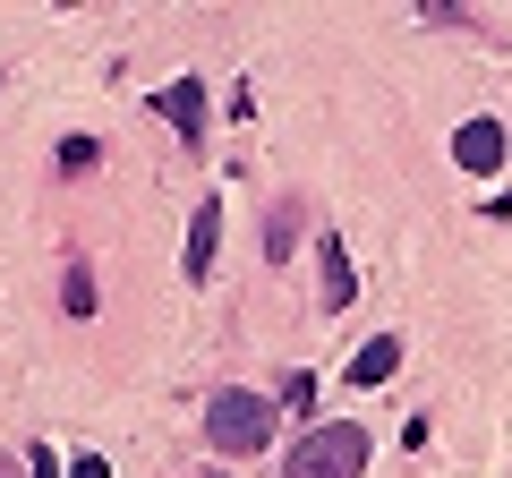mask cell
Listing matches in <instances>:
<instances>
[{
    "mask_svg": "<svg viewBox=\"0 0 512 478\" xmlns=\"http://www.w3.org/2000/svg\"><path fill=\"white\" fill-rule=\"evenodd\" d=\"M205 436L222 444V453H265L274 444V402L248 385H222L214 402H205Z\"/></svg>",
    "mask_w": 512,
    "mask_h": 478,
    "instance_id": "6da1fadb",
    "label": "cell"
},
{
    "mask_svg": "<svg viewBox=\"0 0 512 478\" xmlns=\"http://www.w3.org/2000/svg\"><path fill=\"white\" fill-rule=\"evenodd\" d=\"M367 470V427L359 419H325L291 444V478H359Z\"/></svg>",
    "mask_w": 512,
    "mask_h": 478,
    "instance_id": "7a4b0ae2",
    "label": "cell"
},
{
    "mask_svg": "<svg viewBox=\"0 0 512 478\" xmlns=\"http://www.w3.org/2000/svg\"><path fill=\"white\" fill-rule=\"evenodd\" d=\"M154 111L180 129V146H205V77H171V86L154 94Z\"/></svg>",
    "mask_w": 512,
    "mask_h": 478,
    "instance_id": "3957f363",
    "label": "cell"
},
{
    "mask_svg": "<svg viewBox=\"0 0 512 478\" xmlns=\"http://www.w3.org/2000/svg\"><path fill=\"white\" fill-rule=\"evenodd\" d=\"M222 257V197H205L197 214H188V282H205Z\"/></svg>",
    "mask_w": 512,
    "mask_h": 478,
    "instance_id": "277c9868",
    "label": "cell"
},
{
    "mask_svg": "<svg viewBox=\"0 0 512 478\" xmlns=\"http://www.w3.org/2000/svg\"><path fill=\"white\" fill-rule=\"evenodd\" d=\"M453 163H461V171H495V163H504V120H461Z\"/></svg>",
    "mask_w": 512,
    "mask_h": 478,
    "instance_id": "5b68a950",
    "label": "cell"
},
{
    "mask_svg": "<svg viewBox=\"0 0 512 478\" xmlns=\"http://www.w3.org/2000/svg\"><path fill=\"white\" fill-rule=\"evenodd\" d=\"M316 274H325V308H350V299H359V274H350V248L342 239H316Z\"/></svg>",
    "mask_w": 512,
    "mask_h": 478,
    "instance_id": "8992f818",
    "label": "cell"
},
{
    "mask_svg": "<svg viewBox=\"0 0 512 478\" xmlns=\"http://www.w3.org/2000/svg\"><path fill=\"white\" fill-rule=\"evenodd\" d=\"M393 368H402V342H393V333H376V342H359V350H350V393L384 385Z\"/></svg>",
    "mask_w": 512,
    "mask_h": 478,
    "instance_id": "52a82bcc",
    "label": "cell"
},
{
    "mask_svg": "<svg viewBox=\"0 0 512 478\" xmlns=\"http://www.w3.org/2000/svg\"><path fill=\"white\" fill-rule=\"evenodd\" d=\"M291 239H299V214H291V205H282V214L265 222V257H291Z\"/></svg>",
    "mask_w": 512,
    "mask_h": 478,
    "instance_id": "ba28073f",
    "label": "cell"
},
{
    "mask_svg": "<svg viewBox=\"0 0 512 478\" xmlns=\"http://www.w3.org/2000/svg\"><path fill=\"white\" fill-rule=\"evenodd\" d=\"M60 299H69V316H94V282H86V265H69V291H60Z\"/></svg>",
    "mask_w": 512,
    "mask_h": 478,
    "instance_id": "9c48e42d",
    "label": "cell"
},
{
    "mask_svg": "<svg viewBox=\"0 0 512 478\" xmlns=\"http://www.w3.org/2000/svg\"><path fill=\"white\" fill-rule=\"evenodd\" d=\"M69 478H111V461H103V453H77V461H69Z\"/></svg>",
    "mask_w": 512,
    "mask_h": 478,
    "instance_id": "30bf717a",
    "label": "cell"
},
{
    "mask_svg": "<svg viewBox=\"0 0 512 478\" xmlns=\"http://www.w3.org/2000/svg\"><path fill=\"white\" fill-rule=\"evenodd\" d=\"M26 478H60V461H52V453L35 444V453H26Z\"/></svg>",
    "mask_w": 512,
    "mask_h": 478,
    "instance_id": "8fae6325",
    "label": "cell"
},
{
    "mask_svg": "<svg viewBox=\"0 0 512 478\" xmlns=\"http://www.w3.org/2000/svg\"><path fill=\"white\" fill-rule=\"evenodd\" d=\"M0 478H18V461H0Z\"/></svg>",
    "mask_w": 512,
    "mask_h": 478,
    "instance_id": "7c38bea8",
    "label": "cell"
}]
</instances>
